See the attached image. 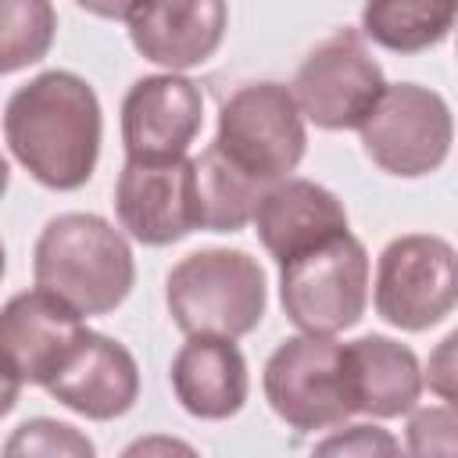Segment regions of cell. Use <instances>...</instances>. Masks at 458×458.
I'll return each instance as SVG.
<instances>
[{
    "mask_svg": "<svg viewBox=\"0 0 458 458\" xmlns=\"http://www.w3.org/2000/svg\"><path fill=\"white\" fill-rule=\"evenodd\" d=\"M211 143L250 179L272 186L297 172L308 150V129L290 86L247 82L222 104Z\"/></svg>",
    "mask_w": 458,
    "mask_h": 458,
    "instance_id": "5b68a950",
    "label": "cell"
},
{
    "mask_svg": "<svg viewBox=\"0 0 458 458\" xmlns=\"http://www.w3.org/2000/svg\"><path fill=\"white\" fill-rule=\"evenodd\" d=\"M132 47L165 72H186L215 57L229 29L225 0H140L125 18Z\"/></svg>",
    "mask_w": 458,
    "mask_h": 458,
    "instance_id": "5bb4252c",
    "label": "cell"
},
{
    "mask_svg": "<svg viewBox=\"0 0 458 458\" xmlns=\"http://www.w3.org/2000/svg\"><path fill=\"white\" fill-rule=\"evenodd\" d=\"M268 186L236 168L215 143H208L197 157H190V193H193V222L208 233H240Z\"/></svg>",
    "mask_w": 458,
    "mask_h": 458,
    "instance_id": "ac0fdd59",
    "label": "cell"
},
{
    "mask_svg": "<svg viewBox=\"0 0 458 458\" xmlns=\"http://www.w3.org/2000/svg\"><path fill=\"white\" fill-rule=\"evenodd\" d=\"M4 454H47V458H93V440L72 422H57L47 415L25 419L4 444Z\"/></svg>",
    "mask_w": 458,
    "mask_h": 458,
    "instance_id": "44dd1931",
    "label": "cell"
},
{
    "mask_svg": "<svg viewBox=\"0 0 458 458\" xmlns=\"http://www.w3.org/2000/svg\"><path fill=\"white\" fill-rule=\"evenodd\" d=\"M4 268H7V254H4V243H0V279H4Z\"/></svg>",
    "mask_w": 458,
    "mask_h": 458,
    "instance_id": "f1b7e54d",
    "label": "cell"
},
{
    "mask_svg": "<svg viewBox=\"0 0 458 458\" xmlns=\"http://www.w3.org/2000/svg\"><path fill=\"white\" fill-rule=\"evenodd\" d=\"M150 451H193L190 444H179V440H136L125 447V454H150Z\"/></svg>",
    "mask_w": 458,
    "mask_h": 458,
    "instance_id": "4316f807",
    "label": "cell"
},
{
    "mask_svg": "<svg viewBox=\"0 0 458 458\" xmlns=\"http://www.w3.org/2000/svg\"><path fill=\"white\" fill-rule=\"evenodd\" d=\"M361 147L372 165L397 179H419L437 172L454 140L447 100L419 82H397L379 93L365 122L358 125Z\"/></svg>",
    "mask_w": 458,
    "mask_h": 458,
    "instance_id": "52a82bcc",
    "label": "cell"
},
{
    "mask_svg": "<svg viewBox=\"0 0 458 458\" xmlns=\"http://www.w3.org/2000/svg\"><path fill=\"white\" fill-rule=\"evenodd\" d=\"M43 390L82 419L111 422L136 404L140 365L125 344L86 329Z\"/></svg>",
    "mask_w": 458,
    "mask_h": 458,
    "instance_id": "4fadbf2b",
    "label": "cell"
},
{
    "mask_svg": "<svg viewBox=\"0 0 458 458\" xmlns=\"http://www.w3.org/2000/svg\"><path fill=\"white\" fill-rule=\"evenodd\" d=\"M250 222H254L261 247L279 265L301 250H311L347 233V208L322 182L286 175L261 193Z\"/></svg>",
    "mask_w": 458,
    "mask_h": 458,
    "instance_id": "9a60e30c",
    "label": "cell"
},
{
    "mask_svg": "<svg viewBox=\"0 0 458 458\" xmlns=\"http://www.w3.org/2000/svg\"><path fill=\"white\" fill-rule=\"evenodd\" d=\"M104 114L93 86L64 68L39 72L4 107V140L14 161L47 190H79L100 157Z\"/></svg>",
    "mask_w": 458,
    "mask_h": 458,
    "instance_id": "6da1fadb",
    "label": "cell"
},
{
    "mask_svg": "<svg viewBox=\"0 0 458 458\" xmlns=\"http://www.w3.org/2000/svg\"><path fill=\"white\" fill-rule=\"evenodd\" d=\"M340 426H344V422H340ZM315 451H318V454H361V458H369V454H397L401 444H397L386 429L369 426V422H358V426L333 429L326 440L315 444Z\"/></svg>",
    "mask_w": 458,
    "mask_h": 458,
    "instance_id": "603a6c76",
    "label": "cell"
},
{
    "mask_svg": "<svg viewBox=\"0 0 458 458\" xmlns=\"http://www.w3.org/2000/svg\"><path fill=\"white\" fill-rule=\"evenodd\" d=\"M118 225L143 247L179 243L197 229L190 193V157L175 161H129L114 182Z\"/></svg>",
    "mask_w": 458,
    "mask_h": 458,
    "instance_id": "7c38bea8",
    "label": "cell"
},
{
    "mask_svg": "<svg viewBox=\"0 0 458 458\" xmlns=\"http://www.w3.org/2000/svg\"><path fill=\"white\" fill-rule=\"evenodd\" d=\"M36 286L57 293L82 318L111 315L136 283L132 247L107 218L93 211H64L50 218L32 247Z\"/></svg>",
    "mask_w": 458,
    "mask_h": 458,
    "instance_id": "7a4b0ae2",
    "label": "cell"
},
{
    "mask_svg": "<svg viewBox=\"0 0 458 458\" xmlns=\"http://www.w3.org/2000/svg\"><path fill=\"white\" fill-rule=\"evenodd\" d=\"M7 182H11V168H7V161H4V154H0V197H4Z\"/></svg>",
    "mask_w": 458,
    "mask_h": 458,
    "instance_id": "83f0119b",
    "label": "cell"
},
{
    "mask_svg": "<svg viewBox=\"0 0 458 458\" xmlns=\"http://www.w3.org/2000/svg\"><path fill=\"white\" fill-rule=\"evenodd\" d=\"M344 376L354 415L397 419L422 397V365L415 351L383 333L344 344Z\"/></svg>",
    "mask_w": 458,
    "mask_h": 458,
    "instance_id": "e0dca14e",
    "label": "cell"
},
{
    "mask_svg": "<svg viewBox=\"0 0 458 458\" xmlns=\"http://www.w3.org/2000/svg\"><path fill=\"white\" fill-rule=\"evenodd\" d=\"M57 36L54 0H0V75L43 61Z\"/></svg>",
    "mask_w": 458,
    "mask_h": 458,
    "instance_id": "ffe728a7",
    "label": "cell"
},
{
    "mask_svg": "<svg viewBox=\"0 0 458 458\" xmlns=\"http://www.w3.org/2000/svg\"><path fill=\"white\" fill-rule=\"evenodd\" d=\"M458 0H365L361 36L394 54H419L454 29Z\"/></svg>",
    "mask_w": 458,
    "mask_h": 458,
    "instance_id": "d6986e66",
    "label": "cell"
},
{
    "mask_svg": "<svg viewBox=\"0 0 458 458\" xmlns=\"http://www.w3.org/2000/svg\"><path fill=\"white\" fill-rule=\"evenodd\" d=\"M172 394L186 415L222 422L247 404L250 372L236 340L186 336L172 358Z\"/></svg>",
    "mask_w": 458,
    "mask_h": 458,
    "instance_id": "2e32d148",
    "label": "cell"
},
{
    "mask_svg": "<svg viewBox=\"0 0 458 458\" xmlns=\"http://www.w3.org/2000/svg\"><path fill=\"white\" fill-rule=\"evenodd\" d=\"M82 11L97 14V18H107V21H125L132 14V7L140 0H75Z\"/></svg>",
    "mask_w": 458,
    "mask_h": 458,
    "instance_id": "d4e9b609",
    "label": "cell"
},
{
    "mask_svg": "<svg viewBox=\"0 0 458 458\" xmlns=\"http://www.w3.org/2000/svg\"><path fill=\"white\" fill-rule=\"evenodd\" d=\"M261 390L268 408L301 433L333 429L354 415L344 376V344L322 333L286 336L265 361Z\"/></svg>",
    "mask_w": 458,
    "mask_h": 458,
    "instance_id": "8992f818",
    "label": "cell"
},
{
    "mask_svg": "<svg viewBox=\"0 0 458 458\" xmlns=\"http://www.w3.org/2000/svg\"><path fill=\"white\" fill-rule=\"evenodd\" d=\"M408 451L411 454H444L458 451V415L454 404H426L408 411Z\"/></svg>",
    "mask_w": 458,
    "mask_h": 458,
    "instance_id": "7402d4cb",
    "label": "cell"
},
{
    "mask_svg": "<svg viewBox=\"0 0 458 458\" xmlns=\"http://www.w3.org/2000/svg\"><path fill=\"white\" fill-rule=\"evenodd\" d=\"M454 351H458V333H447L437 344V351L429 354L426 372H422V386H429L447 404H454V394H458L454 390V383H458V358H454Z\"/></svg>",
    "mask_w": 458,
    "mask_h": 458,
    "instance_id": "cb8c5ba5",
    "label": "cell"
},
{
    "mask_svg": "<svg viewBox=\"0 0 458 458\" xmlns=\"http://www.w3.org/2000/svg\"><path fill=\"white\" fill-rule=\"evenodd\" d=\"M204 125L200 86L179 72L143 75L122 100V147L129 161H175Z\"/></svg>",
    "mask_w": 458,
    "mask_h": 458,
    "instance_id": "30bf717a",
    "label": "cell"
},
{
    "mask_svg": "<svg viewBox=\"0 0 458 458\" xmlns=\"http://www.w3.org/2000/svg\"><path fill=\"white\" fill-rule=\"evenodd\" d=\"M383 89L386 75L369 54L365 36L358 29H336L301 61L290 93L308 122L326 132H347L365 122Z\"/></svg>",
    "mask_w": 458,
    "mask_h": 458,
    "instance_id": "9c48e42d",
    "label": "cell"
},
{
    "mask_svg": "<svg viewBox=\"0 0 458 458\" xmlns=\"http://www.w3.org/2000/svg\"><path fill=\"white\" fill-rule=\"evenodd\" d=\"M82 333V315L57 293L21 290L0 308V365L21 386H47Z\"/></svg>",
    "mask_w": 458,
    "mask_h": 458,
    "instance_id": "8fae6325",
    "label": "cell"
},
{
    "mask_svg": "<svg viewBox=\"0 0 458 458\" xmlns=\"http://www.w3.org/2000/svg\"><path fill=\"white\" fill-rule=\"evenodd\" d=\"M376 315L404 333L444 322L458 301L454 247L437 233H404L376 261Z\"/></svg>",
    "mask_w": 458,
    "mask_h": 458,
    "instance_id": "ba28073f",
    "label": "cell"
},
{
    "mask_svg": "<svg viewBox=\"0 0 458 458\" xmlns=\"http://www.w3.org/2000/svg\"><path fill=\"white\" fill-rule=\"evenodd\" d=\"M165 304L186 336L240 340L265 318V268L247 250L200 247L172 265Z\"/></svg>",
    "mask_w": 458,
    "mask_h": 458,
    "instance_id": "3957f363",
    "label": "cell"
},
{
    "mask_svg": "<svg viewBox=\"0 0 458 458\" xmlns=\"http://www.w3.org/2000/svg\"><path fill=\"white\" fill-rule=\"evenodd\" d=\"M279 301L301 333L336 336L369 308V250L347 229L279 261Z\"/></svg>",
    "mask_w": 458,
    "mask_h": 458,
    "instance_id": "277c9868",
    "label": "cell"
},
{
    "mask_svg": "<svg viewBox=\"0 0 458 458\" xmlns=\"http://www.w3.org/2000/svg\"><path fill=\"white\" fill-rule=\"evenodd\" d=\"M18 394H21V383H18V379L0 365V419L18 404Z\"/></svg>",
    "mask_w": 458,
    "mask_h": 458,
    "instance_id": "484cf974",
    "label": "cell"
}]
</instances>
